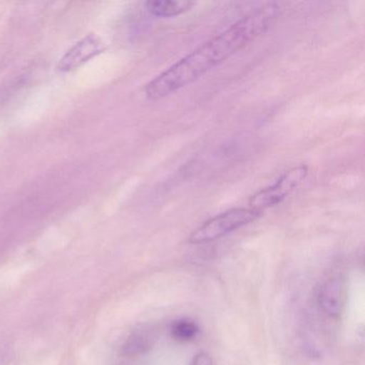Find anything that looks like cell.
<instances>
[{
    "label": "cell",
    "mask_w": 365,
    "mask_h": 365,
    "mask_svg": "<svg viewBox=\"0 0 365 365\" xmlns=\"http://www.w3.org/2000/svg\"><path fill=\"white\" fill-rule=\"evenodd\" d=\"M279 14L277 4H267L243 16L150 81L145 87L147 99L158 101L189 86L264 35Z\"/></svg>",
    "instance_id": "obj_1"
},
{
    "label": "cell",
    "mask_w": 365,
    "mask_h": 365,
    "mask_svg": "<svg viewBox=\"0 0 365 365\" xmlns=\"http://www.w3.org/2000/svg\"><path fill=\"white\" fill-rule=\"evenodd\" d=\"M262 213L251 208H234L215 215L194 230L190 236L191 243H206L217 240L227 234L249 225L262 217Z\"/></svg>",
    "instance_id": "obj_2"
},
{
    "label": "cell",
    "mask_w": 365,
    "mask_h": 365,
    "mask_svg": "<svg viewBox=\"0 0 365 365\" xmlns=\"http://www.w3.org/2000/svg\"><path fill=\"white\" fill-rule=\"evenodd\" d=\"M309 168L304 164L290 168L277 179V182L254 194L250 198V208L262 213L266 209L277 206L305 180Z\"/></svg>",
    "instance_id": "obj_3"
},
{
    "label": "cell",
    "mask_w": 365,
    "mask_h": 365,
    "mask_svg": "<svg viewBox=\"0 0 365 365\" xmlns=\"http://www.w3.org/2000/svg\"><path fill=\"white\" fill-rule=\"evenodd\" d=\"M103 42L95 35H88L76 42L58 63V70L63 73L74 71L101 54L104 51Z\"/></svg>",
    "instance_id": "obj_4"
},
{
    "label": "cell",
    "mask_w": 365,
    "mask_h": 365,
    "mask_svg": "<svg viewBox=\"0 0 365 365\" xmlns=\"http://www.w3.org/2000/svg\"><path fill=\"white\" fill-rule=\"evenodd\" d=\"M346 301V284L341 277L329 279L319 294V304L324 313L337 317L343 312Z\"/></svg>",
    "instance_id": "obj_5"
},
{
    "label": "cell",
    "mask_w": 365,
    "mask_h": 365,
    "mask_svg": "<svg viewBox=\"0 0 365 365\" xmlns=\"http://www.w3.org/2000/svg\"><path fill=\"white\" fill-rule=\"evenodd\" d=\"M195 4L187 0H155L145 4L147 11L158 18H173L189 11Z\"/></svg>",
    "instance_id": "obj_6"
},
{
    "label": "cell",
    "mask_w": 365,
    "mask_h": 365,
    "mask_svg": "<svg viewBox=\"0 0 365 365\" xmlns=\"http://www.w3.org/2000/svg\"><path fill=\"white\" fill-rule=\"evenodd\" d=\"M197 324L193 320L181 319L175 322L172 327V335L175 339L181 341H189L195 339L198 334Z\"/></svg>",
    "instance_id": "obj_7"
},
{
    "label": "cell",
    "mask_w": 365,
    "mask_h": 365,
    "mask_svg": "<svg viewBox=\"0 0 365 365\" xmlns=\"http://www.w3.org/2000/svg\"><path fill=\"white\" fill-rule=\"evenodd\" d=\"M191 365H215L213 364L212 359L209 354H205V352H200V354H196L195 358L192 361Z\"/></svg>",
    "instance_id": "obj_8"
}]
</instances>
